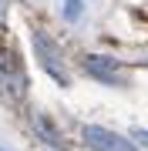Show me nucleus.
<instances>
[{"mask_svg": "<svg viewBox=\"0 0 148 151\" xmlns=\"http://www.w3.org/2000/svg\"><path fill=\"white\" fill-rule=\"evenodd\" d=\"M37 128H40V131H44V138L51 141V145H57V134H54V128H51V124H47L44 118H37Z\"/></svg>", "mask_w": 148, "mask_h": 151, "instance_id": "423d86ee", "label": "nucleus"}, {"mask_svg": "<svg viewBox=\"0 0 148 151\" xmlns=\"http://www.w3.org/2000/svg\"><path fill=\"white\" fill-rule=\"evenodd\" d=\"M0 151H4V148H0Z\"/></svg>", "mask_w": 148, "mask_h": 151, "instance_id": "1a4fd4ad", "label": "nucleus"}, {"mask_svg": "<svg viewBox=\"0 0 148 151\" xmlns=\"http://www.w3.org/2000/svg\"><path fill=\"white\" fill-rule=\"evenodd\" d=\"M84 141L94 151H135V145L128 138H121V134H115L108 128H98V124H88L84 128Z\"/></svg>", "mask_w": 148, "mask_h": 151, "instance_id": "7ed1b4c3", "label": "nucleus"}, {"mask_svg": "<svg viewBox=\"0 0 148 151\" xmlns=\"http://www.w3.org/2000/svg\"><path fill=\"white\" fill-rule=\"evenodd\" d=\"M4 7H7V0H0V14H4Z\"/></svg>", "mask_w": 148, "mask_h": 151, "instance_id": "6e6552de", "label": "nucleus"}, {"mask_svg": "<svg viewBox=\"0 0 148 151\" xmlns=\"http://www.w3.org/2000/svg\"><path fill=\"white\" fill-rule=\"evenodd\" d=\"M0 94L7 101H20L27 94V77H24V67L17 64V57L10 50H0Z\"/></svg>", "mask_w": 148, "mask_h": 151, "instance_id": "f257e3e1", "label": "nucleus"}, {"mask_svg": "<svg viewBox=\"0 0 148 151\" xmlns=\"http://www.w3.org/2000/svg\"><path fill=\"white\" fill-rule=\"evenodd\" d=\"M84 70L91 77H98V81H104V84H115V87L125 84V74L115 64V57H84Z\"/></svg>", "mask_w": 148, "mask_h": 151, "instance_id": "20e7f679", "label": "nucleus"}, {"mask_svg": "<svg viewBox=\"0 0 148 151\" xmlns=\"http://www.w3.org/2000/svg\"><path fill=\"white\" fill-rule=\"evenodd\" d=\"M34 50H37V57H40V64H44V70L54 81L61 84H67L71 77H67V67H64V57H61V50H57V44L47 37L44 30H34Z\"/></svg>", "mask_w": 148, "mask_h": 151, "instance_id": "f03ea898", "label": "nucleus"}, {"mask_svg": "<svg viewBox=\"0 0 148 151\" xmlns=\"http://www.w3.org/2000/svg\"><path fill=\"white\" fill-rule=\"evenodd\" d=\"M64 17L67 20H77L81 17V0H64Z\"/></svg>", "mask_w": 148, "mask_h": 151, "instance_id": "39448f33", "label": "nucleus"}, {"mask_svg": "<svg viewBox=\"0 0 148 151\" xmlns=\"http://www.w3.org/2000/svg\"><path fill=\"white\" fill-rule=\"evenodd\" d=\"M135 138H142V145H148V131H138Z\"/></svg>", "mask_w": 148, "mask_h": 151, "instance_id": "0eeeda50", "label": "nucleus"}]
</instances>
